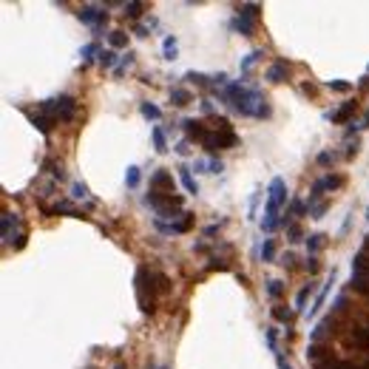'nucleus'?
I'll return each instance as SVG.
<instances>
[{"mask_svg": "<svg viewBox=\"0 0 369 369\" xmlns=\"http://www.w3.org/2000/svg\"><path fill=\"white\" fill-rule=\"evenodd\" d=\"M184 80L193 83V86H213V77H208V74H202V71H188Z\"/></svg>", "mask_w": 369, "mask_h": 369, "instance_id": "29", "label": "nucleus"}, {"mask_svg": "<svg viewBox=\"0 0 369 369\" xmlns=\"http://www.w3.org/2000/svg\"><path fill=\"white\" fill-rule=\"evenodd\" d=\"M151 136H154V151H156V154H165V151H168L165 128H162V125H154V128H151Z\"/></svg>", "mask_w": 369, "mask_h": 369, "instance_id": "23", "label": "nucleus"}, {"mask_svg": "<svg viewBox=\"0 0 369 369\" xmlns=\"http://www.w3.org/2000/svg\"><path fill=\"white\" fill-rule=\"evenodd\" d=\"M154 278H156V293L165 295L168 290H171V278H168L165 273H154Z\"/></svg>", "mask_w": 369, "mask_h": 369, "instance_id": "39", "label": "nucleus"}, {"mask_svg": "<svg viewBox=\"0 0 369 369\" xmlns=\"http://www.w3.org/2000/svg\"><path fill=\"white\" fill-rule=\"evenodd\" d=\"M86 369H94V366H86Z\"/></svg>", "mask_w": 369, "mask_h": 369, "instance_id": "52", "label": "nucleus"}, {"mask_svg": "<svg viewBox=\"0 0 369 369\" xmlns=\"http://www.w3.org/2000/svg\"><path fill=\"white\" fill-rule=\"evenodd\" d=\"M281 293H284V284L278 281V278H270V281H267V295H270L273 301H278V298H281Z\"/></svg>", "mask_w": 369, "mask_h": 369, "instance_id": "37", "label": "nucleus"}, {"mask_svg": "<svg viewBox=\"0 0 369 369\" xmlns=\"http://www.w3.org/2000/svg\"><path fill=\"white\" fill-rule=\"evenodd\" d=\"M114 369H125V366H122V363H117V366H114Z\"/></svg>", "mask_w": 369, "mask_h": 369, "instance_id": "51", "label": "nucleus"}, {"mask_svg": "<svg viewBox=\"0 0 369 369\" xmlns=\"http://www.w3.org/2000/svg\"><path fill=\"white\" fill-rule=\"evenodd\" d=\"M151 191L154 193H173V176L165 171V168L151 173Z\"/></svg>", "mask_w": 369, "mask_h": 369, "instance_id": "12", "label": "nucleus"}, {"mask_svg": "<svg viewBox=\"0 0 369 369\" xmlns=\"http://www.w3.org/2000/svg\"><path fill=\"white\" fill-rule=\"evenodd\" d=\"M182 128L188 131V136H191V139H196V142H202V136L208 134V125H204L202 119H193V117L182 119Z\"/></svg>", "mask_w": 369, "mask_h": 369, "instance_id": "15", "label": "nucleus"}, {"mask_svg": "<svg viewBox=\"0 0 369 369\" xmlns=\"http://www.w3.org/2000/svg\"><path fill=\"white\" fill-rule=\"evenodd\" d=\"M46 213H54V216H74V219H83V213L77 208H74L71 202H66V199H63V202H54L51 204V208H46Z\"/></svg>", "mask_w": 369, "mask_h": 369, "instance_id": "17", "label": "nucleus"}, {"mask_svg": "<svg viewBox=\"0 0 369 369\" xmlns=\"http://www.w3.org/2000/svg\"><path fill=\"white\" fill-rule=\"evenodd\" d=\"M40 114H46L51 122H68V119H74V114H77V99L68 97V94L43 99V102H40Z\"/></svg>", "mask_w": 369, "mask_h": 369, "instance_id": "5", "label": "nucleus"}, {"mask_svg": "<svg viewBox=\"0 0 369 369\" xmlns=\"http://www.w3.org/2000/svg\"><path fill=\"white\" fill-rule=\"evenodd\" d=\"M216 97H219L221 102H228L230 108L239 114V117H250V119H264V117H270V105H267L264 94L258 91V88L247 86L244 80L224 86L221 91H216Z\"/></svg>", "mask_w": 369, "mask_h": 369, "instance_id": "1", "label": "nucleus"}, {"mask_svg": "<svg viewBox=\"0 0 369 369\" xmlns=\"http://www.w3.org/2000/svg\"><path fill=\"white\" fill-rule=\"evenodd\" d=\"M154 281H156L154 273L148 270L145 264L136 270L134 287H136V301H139L142 315H154V310H156V284Z\"/></svg>", "mask_w": 369, "mask_h": 369, "instance_id": "3", "label": "nucleus"}, {"mask_svg": "<svg viewBox=\"0 0 369 369\" xmlns=\"http://www.w3.org/2000/svg\"><path fill=\"white\" fill-rule=\"evenodd\" d=\"M148 369H168V366H154V363H151V366H148Z\"/></svg>", "mask_w": 369, "mask_h": 369, "instance_id": "50", "label": "nucleus"}, {"mask_svg": "<svg viewBox=\"0 0 369 369\" xmlns=\"http://www.w3.org/2000/svg\"><path fill=\"white\" fill-rule=\"evenodd\" d=\"M324 247H326V236L324 233H310L307 236V253L310 256H318Z\"/></svg>", "mask_w": 369, "mask_h": 369, "instance_id": "22", "label": "nucleus"}, {"mask_svg": "<svg viewBox=\"0 0 369 369\" xmlns=\"http://www.w3.org/2000/svg\"><path fill=\"white\" fill-rule=\"evenodd\" d=\"M0 236H3V244L6 247L23 250L29 233L23 230V219H20V213H12V210L3 213V219H0Z\"/></svg>", "mask_w": 369, "mask_h": 369, "instance_id": "4", "label": "nucleus"}, {"mask_svg": "<svg viewBox=\"0 0 369 369\" xmlns=\"http://www.w3.org/2000/svg\"><path fill=\"white\" fill-rule=\"evenodd\" d=\"M154 228L159 230V233H165V236H182V233H188V230L193 228V213L184 210L179 219H154Z\"/></svg>", "mask_w": 369, "mask_h": 369, "instance_id": "8", "label": "nucleus"}, {"mask_svg": "<svg viewBox=\"0 0 369 369\" xmlns=\"http://www.w3.org/2000/svg\"><path fill=\"white\" fill-rule=\"evenodd\" d=\"M261 57H264V51H261V49H256V51H250V54H244V60L239 63V71H241V77H247V74H250L253 68H256V63L261 60Z\"/></svg>", "mask_w": 369, "mask_h": 369, "instance_id": "19", "label": "nucleus"}, {"mask_svg": "<svg viewBox=\"0 0 369 369\" xmlns=\"http://www.w3.org/2000/svg\"><path fill=\"white\" fill-rule=\"evenodd\" d=\"M43 168H49V173H51V179H54V182H63V179H66V171H63V165L60 162H51V159H46V165Z\"/></svg>", "mask_w": 369, "mask_h": 369, "instance_id": "36", "label": "nucleus"}, {"mask_svg": "<svg viewBox=\"0 0 369 369\" xmlns=\"http://www.w3.org/2000/svg\"><path fill=\"white\" fill-rule=\"evenodd\" d=\"M355 108H358L355 102H344L338 111H330V114H326V119H332V122H346V119L355 114Z\"/></svg>", "mask_w": 369, "mask_h": 369, "instance_id": "18", "label": "nucleus"}, {"mask_svg": "<svg viewBox=\"0 0 369 369\" xmlns=\"http://www.w3.org/2000/svg\"><path fill=\"white\" fill-rule=\"evenodd\" d=\"M136 37H148V29H145V26H136Z\"/></svg>", "mask_w": 369, "mask_h": 369, "instance_id": "49", "label": "nucleus"}, {"mask_svg": "<svg viewBox=\"0 0 369 369\" xmlns=\"http://www.w3.org/2000/svg\"><path fill=\"white\" fill-rule=\"evenodd\" d=\"M276 363H278V369H293V366H290L287 361H284V355H281V352H278V355H276Z\"/></svg>", "mask_w": 369, "mask_h": 369, "instance_id": "47", "label": "nucleus"}, {"mask_svg": "<svg viewBox=\"0 0 369 369\" xmlns=\"http://www.w3.org/2000/svg\"><path fill=\"white\" fill-rule=\"evenodd\" d=\"M258 199H261V191H256L247 202V219H256V208H258Z\"/></svg>", "mask_w": 369, "mask_h": 369, "instance_id": "41", "label": "nucleus"}, {"mask_svg": "<svg viewBox=\"0 0 369 369\" xmlns=\"http://www.w3.org/2000/svg\"><path fill=\"white\" fill-rule=\"evenodd\" d=\"M134 60H136V54H134V51H125V54L119 57V66L114 68V77H122V74L128 71L131 66H134Z\"/></svg>", "mask_w": 369, "mask_h": 369, "instance_id": "28", "label": "nucleus"}, {"mask_svg": "<svg viewBox=\"0 0 369 369\" xmlns=\"http://www.w3.org/2000/svg\"><path fill=\"white\" fill-rule=\"evenodd\" d=\"M77 17H80L86 26H91L94 37H99V31H102L105 23H108V12L99 9V6H83L80 12H77Z\"/></svg>", "mask_w": 369, "mask_h": 369, "instance_id": "9", "label": "nucleus"}, {"mask_svg": "<svg viewBox=\"0 0 369 369\" xmlns=\"http://www.w3.org/2000/svg\"><path fill=\"white\" fill-rule=\"evenodd\" d=\"M258 12H261V6H258V3H247V6H241L239 14L233 17V31H239L241 37H253V34H256Z\"/></svg>", "mask_w": 369, "mask_h": 369, "instance_id": "6", "label": "nucleus"}, {"mask_svg": "<svg viewBox=\"0 0 369 369\" xmlns=\"http://www.w3.org/2000/svg\"><path fill=\"white\" fill-rule=\"evenodd\" d=\"M176 171H179V182H182L184 191L191 193V196H199V182H196V176L191 173V168H188V165H179Z\"/></svg>", "mask_w": 369, "mask_h": 369, "instance_id": "13", "label": "nucleus"}, {"mask_svg": "<svg viewBox=\"0 0 369 369\" xmlns=\"http://www.w3.org/2000/svg\"><path fill=\"white\" fill-rule=\"evenodd\" d=\"M281 264L287 267V270H295V256H293V253H284V256H281Z\"/></svg>", "mask_w": 369, "mask_h": 369, "instance_id": "46", "label": "nucleus"}, {"mask_svg": "<svg viewBox=\"0 0 369 369\" xmlns=\"http://www.w3.org/2000/svg\"><path fill=\"white\" fill-rule=\"evenodd\" d=\"M173 151H176L179 156H191V142H188V139H179L176 145H173Z\"/></svg>", "mask_w": 369, "mask_h": 369, "instance_id": "43", "label": "nucleus"}, {"mask_svg": "<svg viewBox=\"0 0 369 369\" xmlns=\"http://www.w3.org/2000/svg\"><path fill=\"white\" fill-rule=\"evenodd\" d=\"M202 111L204 114H213V102H210V99H202Z\"/></svg>", "mask_w": 369, "mask_h": 369, "instance_id": "48", "label": "nucleus"}, {"mask_svg": "<svg viewBox=\"0 0 369 369\" xmlns=\"http://www.w3.org/2000/svg\"><path fill=\"white\" fill-rule=\"evenodd\" d=\"M139 114L145 119H154V122H156V119H162V108H159V105H154V102H139Z\"/></svg>", "mask_w": 369, "mask_h": 369, "instance_id": "27", "label": "nucleus"}, {"mask_svg": "<svg viewBox=\"0 0 369 369\" xmlns=\"http://www.w3.org/2000/svg\"><path fill=\"white\" fill-rule=\"evenodd\" d=\"M71 199H74V202H86L88 208H94V204H97V199L91 196V191H88L86 182H74V184H71Z\"/></svg>", "mask_w": 369, "mask_h": 369, "instance_id": "16", "label": "nucleus"}, {"mask_svg": "<svg viewBox=\"0 0 369 369\" xmlns=\"http://www.w3.org/2000/svg\"><path fill=\"white\" fill-rule=\"evenodd\" d=\"M273 318H276V321H284V324H293L295 313H290V310H284V307H273Z\"/></svg>", "mask_w": 369, "mask_h": 369, "instance_id": "38", "label": "nucleus"}, {"mask_svg": "<svg viewBox=\"0 0 369 369\" xmlns=\"http://www.w3.org/2000/svg\"><path fill=\"white\" fill-rule=\"evenodd\" d=\"M236 142H239V136H236L233 131H224V128H208V134L202 136V145L208 148L210 154L224 151V148H233Z\"/></svg>", "mask_w": 369, "mask_h": 369, "instance_id": "7", "label": "nucleus"}, {"mask_svg": "<svg viewBox=\"0 0 369 369\" xmlns=\"http://www.w3.org/2000/svg\"><path fill=\"white\" fill-rule=\"evenodd\" d=\"M193 171L196 173H221L224 165H221L219 156H208V159H196L193 162Z\"/></svg>", "mask_w": 369, "mask_h": 369, "instance_id": "14", "label": "nucleus"}, {"mask_svg": "<svg viewBox=\"0 0 369 369\" xmlns=\"http://www.w3.org/2000/svg\"><path fill=\"white\" fill-rule=\"evenodd\" d=\"M171 102L173 105H188L191 102V91H184V88H171Z\"/></svg>", "mask_w": 369, "mask_h": 369, "instance_id": "34", "label": "nucleus"}, {"mask_svg": "<svg viewBox=\"0 0 369 369\" xmlns=\"http://www.w3.org/2000/svg\"><path fill=\"white\" fill-rule=\"evenodd\" d=\"M366 71H369V66H366Z\"/></svg>", "mask_w": 369, "mask_h": 369, "instance_id": "53", "label": "nucleus"}, {"mask_svg": "<svg viewBox=\"0 0 369 369\" xmlns=\"http://www.w3.org/2000/svg\"><path fill=\"white\" fill-rule=\"evenodd\" d=\"M258 256H261V261H273V258H276V241L264 239V244H261V250H258Z\"/></svg>", "mask_w": 369, "mask_h": 369, "instance_id": "33", "label": "nucleus"}, {"mask_svg": "<svg viewBox=\"0 0 369 369\" xmlns=\"http://www.w3.org/2000/svg\"><path fill=\"white\" fill-rule=\"evenodd\" d=\"M267 80L276 83V86L287 80V63H273V66L267 68Z\"/></svg>", "mask_w": 369, "mask_h": 369, "instance_id": "24", "label": "nucleus"}, {"mask_svg": "<svg viewBox=\"0 0 369 369\" xmlns=\"http://www.w3.org/2000/svg\"><path fill=\"white\" fill-rule=\"evenodd\" d=\"M139 12H142V3H125V14H128V17H139Z\"/></svg>", "mask_w": 369, "mask_h": 369, "instance_id": "44", "label": "nucleus"}, {"mask_svg": "<svg viewBox=\"0 0 369 369\" xmlns=\"http://www.w3.org/2000/svg\"><path fill=\"white\" fill-rule=\"evenodd\" d=\"M307 208H310V219H324V213H326V208H330V204L326 202H307Z\"/></svg>", "mask_w": 369, "mask_h": 369, "instance_id": "35", "label": "nucleus"}, {"mask_svg": "<svg viewBox=\"0 0 369 369\" xmlns=\"http://www.w3.org/2000/svg\"><path fill=\"white\" fill-rule=\"evenodd\" d=\"M99 68H108V71H114V68H117L119 66V63H117V51H114V49H102V51H99Z\"/></svg>", "mask_w": 369, "mask_h": 369, "instance_id": "26", "label": "nucleus"}, {"mask_svg": "<svg viewBox=\"0 0 369 369\" xmlns=\"http://www.w3.org/2000/svg\"><path fill=\"white\" fill-rule=\"evenodd\" d=\"M304 270H307V273H318V270H321L318 258H315V256H310V258H307V264H304Z\"/></svg>", "mask_w": 369, "mask_h": 369, "instance_id": "45", "label": "nucleus"}, {"mask_svg": "<svg viewBox=\"0 0 369 369\" xmlns=\"http://www.w3.org/2000/svg\"><path fill=\"white\" fill-rule=\"evenodd\" d=\"M162 57H165L168 63H173L179 57V43H176V37L168 34L165 40H162Z\"/></svg>", "mask_w": 369, "mask_h": 369, "instance_id": "20", "label": "nucleus"}, {"mask_svg": "<svg viewBox=\"0 0 369 369\" xmlns=\"http://www.w3.org/2000/svg\"><path fill=\"white\" fill-rule=\"evenodd\" d=\"M287 204V184H284L281 176H276L270 184H267V202H264V219H261V230L264 233H276L281 219V208Z\"/></svg>", "mask_w": 369, "mask_h": 369, "instance_id": "2", "label": "nucleus"}, {"mask_svg": "<svg viewBox=\"0 0 369 369\" xmlns=\"http://www.w3.org/2000/svg\"><path fill=\"white\" fill-rule=\"evenodd\" d=\"M99 51H102V49H99V46H97V43H88V46H83V49H80V57H83V66H86V63H91V60H94V57H97V60H99Z\"/></svg>", "mask_w": 369, "mask_h": 369, "instance_id": "31", "label": "nucleus"}, {"mask_svg": "<svg viewBox=\"0 0 369 369\" xmlns=\"http://www.w3.org/2000/svg\"><path fill=\"white\" fill-rule=\"evenodd\" d=\"M338 156L341 154H335V151H324V154H318V165H332V162H335V159H338Z\"/></svg>", "mask_w": 369, "mask_h": 369, "instance_id": "42", "label": "nucleus"}, {"mask_svg": "<svg viewBox=\"0 0 369 369\" xmlns=\"http://www.w3.org/2000/svg\"><path fill=\"white\" fill-rule=\"evenodd\" d=\"M326 88H330V91L346 94V91H352V83H346V80H330V83H326Z\"/></svg>", "mask_w": 369, "mask_h": 369, "instance_id": "40", "label": "nucleus"}, {"mask_svg": "<svg viewBox=\"0 0 369 369\" xmlns=\"http://www.w3.org/2000/svg\"><path fill=\"white\" fill-rule=\"evenodd\" d=\"M341 184H344V176H332V173L321 176L318 182L310 188V202H318V199L324 196V191H335V188H341Z\"/></svg>", "mask_w": 369, "mask_h": 369, "instance_id": "10", "label": "nucleus"}, {"mask_svg": "<svg viewBox=\"0 0 369 369\" xmlns=\"http://www.w3.org/2000/svg\"><path fill=\"white\" fill-rule=\"evenodd\" d=\"M335 278H338V270L332 267V273H330V278H326V284L321 287V293L315 295V304L307 310V318H315V315H318L321 310H324V304H326V295H330V290H332V284H335Z\"/></svg>", "mask_w": 369, "mask_h": 369, "instance_id": "11", "label": "nucleus"}, {"mask_svg": "<svg viewBox=\"0 0 369 369\" xmlns=\"http://www.w3.org/2000/svg\"><path fill=\"white\" fill-rule=\"evenodd\" d=\"M108 43H111V49H125V46H128V34H125V31H111L108 34Z\"/></svg>", "mask_w": 369, "mask_h": 369, "instance_id": "32", "label": "nucleus"}, {"mask_svg": "<svg viewBox=\"0 0 369 369\" xmlns=\"http://www.w3.org/2000/svg\"><path fill=\"white\" fill-rule=\"evenodd\" d=\"M315 293V284H304L298 293H295V313H304V307H307V298Z\"/></svg>", "mask_w": 369, "mask_h": 369, "instance_id": "25", "label": "nucleus"}, {"mask_svg": "<svg viewBox=\"0 0 369 369\" xmlns=\"http://www.w3.org/2000/svg\"><path fill=\"white\" fill-rule=\"evenodd\" d=\"M29 122L34 125V128L40 131V134H46V136H49V134H51V128H54V122H51V119L46 117V114H29Z\"/></svg>", "mask_w": 369, "mask_h": 369, "instance_id": "21", "label": "nucleus"}, {"mask_svg": "<svg viewBox=\"0 0 369 369\" xmlns=\"http://www.w3.org/2000/svg\"><path fill=\"white\" fill-rule=\"evenodd\" d=\"M139 182H142V171L136 165H128V171H125V184H128V188H139Z\"/></svg>", "mask_w": 369, "mask_h": 369, "instance_id": "30", "label": "nucleus"}]
</instances>
